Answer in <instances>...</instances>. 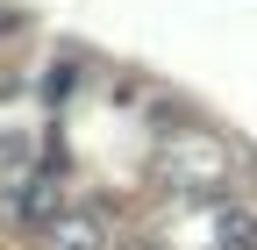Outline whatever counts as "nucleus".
<instances>
[{"instance_id":"1","label":"nucleus","mask_w":257,"mask_h":250,"mask_svg":"<svg viewBox=\"0 0 257 250\" xmlns=\"http://www.w3.org/2000/svg\"><path fill=\"white\" fill-rule=\"evenodd\" d=\"M157 172L172 186H186V193H221V186H229V150L214 136H172L165 158H157Z\"/></svg>"},{"instance_id":"2","label":"nucleus","mask_w":257,"mask_h":250,"mask_svg":"<svg viewBox=\"0 0 257 250\" xmlns=\"http://www.w3.org/2000/svg\"><path fill=\"white\" fill-rule=\"evenodd\" d=\"M50 250H107V222L93 207H72V214H57V229H50Z\"/></svg>"},{"instance_id":"3","label":"nucleus","mask_w":257,"mask_h":250,"mask_svg":"<svg viewBox=\"0 0 257 250\" xmlns=\"http://www.w3.org/2000/svg\"><path fill=\"white\" fill-rule=\"evenodd\" d=\"M15 222H29V229H57V179L22 186V193H15Z\"/></svg>"},{"instance_id":"4","label":"nucleus","mask_w":257,"mask_h":250,"mask_svg":"<svg viewBox=\"0 0 257 250\" xmlns=\"http://www.w3.org/2000/svg\"><path fill=\"white\" fill-rule=\"evenodd\" d=\"M214 236H221V250H257V214L236 207V200H221L214 207Z\"/></svg>"}]
</instances>
